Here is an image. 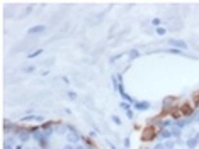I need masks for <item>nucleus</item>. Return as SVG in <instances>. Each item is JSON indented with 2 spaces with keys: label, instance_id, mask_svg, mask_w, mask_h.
<instances>
[{
  "label": "nucleus",
  "instance_id": "obj_20",
  "mask_svg": "<svg viewBox=\"0 0 199 149\" xmlns=\"http://www.w3.org/2000/svg\"><path fill=\"white\" fill-rule=\"evenodd\" d=\"M155 32H157L158 36H165V34H167V31H165V27H157V29H155Z\"/></svg>",
  "mask_w": 199,
  "mask_h": 149
},
{
  "label": "nucleus",
  "instance_id": "obj_14",
  "mask_svg": "<svg viewBox=\"0 0 199 149\" xmlns=\"http://www.w3.org/2000/svg\"><path fill=\"white\" fill-rule=\"evenodd\" d=\"M67 97H68V98H70V100H79V95H77V93H75V91H72V90H68V91H67Z\"/></svg>",
  "mask_w": 199,
  "mask_h": 149
},
{
  "label": "nucleus",
  "instance_id": "obj_4",
  "mask_svg": "<svg viewBox=\"0 0 199 149\" xmlns=\"http://www.w3.org/2000/svg\"><path fill=\"white\" fill-rule=\"evenodd\" d=\"M16 134H17V137H19L21 142H27V141L32 137V131H26V129H22V131H16Z\"/></svg>",
  "mask_w": 199,
  "mask_h": 149
},
{
  "label": "nucleus",
  "instance_id": "obj_31",
  "mask_svg": "<svg viewBox=\"0 0 199 149\" xmlns=\"http://www.w3.org/2000/svg\"><path fill=\"white\" fill-rule=\"evenodd\" d=\"M26 149H36V148H26Z\"/></svg>",
  "mask_w": 199,
  "mask_h": 149
},
{
  "label": "nucleus",
  "instance_id": "obj_6",
  "mask_svg": "<svg viewBox=\"0 0 199 149\" xmlns=\"http://www.w3.org/2000/svg\"><path fill=\"white\" fill-rule=\"evenodd\" d=\"M135 110H138V112H145V110H148V108H150V102H147V100H140V102H136V103H135Z\"/></svg>",
  "mask_w": 199,
  "mask_h": 149
},
{
  "label": "nucleus",
  "instance_id": "obj_26",
  "mask_svg": "<svg viewBox=\"0 0 199 149\" xmlns=\"http://www.w3.org/2000/svg\"><path fill=\"white\" fill-rule=\"evenodd\" d=\"M16 149H26V148H24V144L22 142H19V144H16Z\"/></svg>",
  "mask_w": 199,
  "mask_h": 149
},
{
  "label": "nucleus",
  "instance_id": "obj_13",
  "mask_svg": "<svg viewBox=\"0 0 199 149\" xmlns=\"http://www.w3.org/2000/svg\"><path fill=\"white\" fill-rule=\"evenodd\" d=\"M138 56H140V51H138V49H131L129 53H128V58H129V61H135Z\"/></svg>",
  "mask_w": 199,
  "mask_h": 149
},
{
  "label": "nucleus",
  "instance_id": "obj_19",
  "mask_svg": "<svg viewBox=\"0 0 199 149\" xmlns=\"http://www.w3.org/2000/svg\"><path fill=\"white\" fill-rule=\"evenodd\" d=\"M121 56H124V53H117V54H114V56H111L109 63H116V59H119Z\"/></svg>",
  "mask_w": 199,
  "mask_h": 149
},
{
  "label": "nucleus",
  "instance_id": "obj_12",
  "mask_svg": "<svg viewBox=\"0 0 199 149\" xmlns=\"http://www.w3.org/2000/svg\"><path fill=\"white\" fill-rule=\"evenodd\" d=\"M162 53H168V54H180V56H186V53H184V51H180V49H175V48L162 49Z\"/></svg>",
  "mask_w": 199,
  "mask_h": 149
},
{
  "label": "nucleus",
  "instance_id": "obj_15",
  "mask_svg": "<svg viewBox=\"0 0 199 149\" xmlns=\"http://www.w3.org/2000/svg\"><path fill=\"white\" fill-rule=\"evenodd\" d=\"M180 136H182V131L180 129H172V137H175V139H180Z\"/></svg>",
  "mask_w": 199,
  "mask_h": 149
},
{
  "label": "nucleus",
  "instance_id": "obj_8",
  "mask_svg": "<svg viewBox=\"0 0 199 149\" xmlns=\"http://www.w3.org/2000/svg\"><path fill=\"white\" fill-rule=\"evenodd\" d=\"M21 120L22 122H43L44 119H43L41 115H24Z\"/></svg>",
  "mask_w": 199,
  "mask_h": 149
},
{
  "label": "nucleus",
  "instance_id": "obj_29",
  "mask_svg": "<svg viewBox=\"0 0 199 149\" xmlns=\"http://www.w3.org/2000/svg\"><path fill=\"white\" fill-rule=\"evenodd\" d=\"M75 149H85L84 146H80V144H77V146H75Z\"/></svg>",
  "mask_w": 199,
  "mask_h": 149
},
{
  "label": "nucleus",
  "instance_id": "obj_16",
  "mask_svg": "<svg viewBox=\"0 0 199 149\" xmlns=\"http://www.w3.org/2000/svg\"><path fill=\"white\" fill-rule=\"evenodd\" d=\"M34 71H36V66H34V64H29V66H24V73H34Z\"/></svg>",
  "mask_w": 199,
  "mask_h": 149
},
{
  "label": "nucleus",
  "instance_id": "obj_7",
  "mask_svg": "<svg viewBox=\"0 0 199 149\" xmlns=\"http://www.w3.org/2000/svg\"><path fill=\"white\" fill-rule=\"evenodd\" d=\"M119 107H121V110L126 112L128 119H133V117H135V115H133V110H131V105L128 103V102H119Z\"/></svg>",
  "mask_w": 199,
  "mask_h": 149
},
{
  "label": "nucleus",
  "instance_id": "obj_22",
  "mask_svg": "<svg viewBox=\"0 0 199 149\" xmlns=\"http://www.w3.org/2000/svg\"><path fill=\"white\" fill-rule=\"evenodd\" d=\"M175 144L177 142H174V141H167V142H165V149H174L175 148Z\"/></svg>",
  "mask_w": 199,
  "mask_h": 149
},
{
  "label": "nucleus",
  "instance_id": "obj_10",
  "mask_svg": "<svg viewBox=\"0 0 199 149\" xmlns=\"http://www.w3.org/2000/svg\"><path fill=\"white\" fill-rule=\"evenodd\" d=\"M198 144H199V141L196 137H191V139H187V141H186L187 149H196V148H198Z\"/></svg>",
  "mask_w": 199,
  "mask_h": 149
},
{
  "label": "nucleus",
  "instance_id": "obj_25",
  "mask_svg": "<svg viewBox=\"0 0 199 149\" xmlns=\"http://www.w3.org/2000/svg\"><path fill=\"white\" fill-rule=\"evenodd\" d=\"M4 149H14V148H12V144H9V142H4Z\"/></svg>",
  "mask_w": 199,
  "mask_h": 149
},
{
  "label": "nucleus",
  "instance_id": "obj_24",
  "mask_svg": "<svg viewBox=\"0 0 199 149\" xmlns=\"http://www.w3.org/2000/svg\"><path fill=\"white\" fill-rule=\"evenodd\" d=\"M153 149H165V144H162V142H157Z\"/></svg>",
  "mask_w": 199,
  "mask_h": 149
},
{
  "label": "nucleus",
  "instance_id": "obj_1",
  "mask_svg": "<svg viewBox=\"0 0 199 149\" xmlns=\"http://www.w3.org/2000/svg\"><path fill=\"white\" fill-rule=\"evenodd\" d=\"M32 137L37 141L39 149H49V139L43 132V129H32Z\"/></svg>",
  "mask_w": 199,
  "mask_h": 149
},
{
  "label": "nucleus",
  "instance_id": "obj_28",
  "mask_svg": "<svg viewBox=\"0 0 199 149\" xmlns=\"http://www.w3.org/2000/svg\"><path fill=\"white\" fill-rule=\"evenodd\" d=\"M48 74H49V71H48V69H44V71H41V76H48Z\"/></svg>",
  "mask_w": 199,
  "mask_h": 149
},
{
  "label": "nucleus",
  "instance_id": "obj_18",
  "mask_svg": "<svg viewBox=\"0 0 199 149\" xmlns=\"http://www.w3.org/2000/svg\"><path fill=\"white\" fill-rule=\"evenodd\" d=\"M158 125H160V129H165V127H168V125H172V120H162Z\"/></svg>",
  "mask_w": 199,
  "mask_h": 149
},
{
  "label": "nucleus",
  "instance_id": "obj_5",
  "mask_svg": "<svg viewBox=\"0 0 199 149\" xmlns=\"http://www.w3.org/2000/svg\"><path fill=\"white\" fill-rule=\"evenodd\" d=\"M46 31V26H43V24H37V26H32L27 29V34L29 36H37V34H43V32Z\"/></svg>",
  "mask_w": 199,
  "mask_h": 149
},
{
  "label": "nucleus",
  "instance_id": "obj_30",
  "mask_svg": "<svg viewBox=\"0 0 199 149\" xmlns=\"http://www.w3.org/2000/svg\"><path fill=\"white\" fill-rule=\"evenodd\" d=\"M194 137H196V139H198V141H199V132H198V134H196V136H194Z\"/></svg>",
  "mask_w": 199,
  "mask_h": 149
},
{
  "label": "nucleus",
  "instance_id": "obj_32",
  "mask_svg": "<svg viewBox=\"0 0 199 149\" xmlns=\"http://www.w3.org/2000/svg\"><path fill=\"white\" fill-rule=\"evenodd\" d=\"M186 149H187V148H186Z\"/></svg>",
  "mask_w": 199,
  "mask_h": 149
},
{
  "label": "nucleus",
  "instance_id": "obj_3",
  "mask_svg": "<svg viewBox=\"0 0 199 149\" xmlns=\"http://www.w3.org/2000/svg\"><path fill=\"white\" fill-rule=\"evenodd\" d=\"M168 44H170V46H174L175 49H180V51H184V49H189L187 43H186L184 39H175V37H172V39H168Z\"/></svg>",
  "mask_w": 199,
  "mask_h": 149
},
{
  "label": "nucleus",
  "instance_id": "obj_27",
  "mask_svg": "<svg viewBox=\"0 0 199 149\" xmlns=\"http://www.w3.org/2000/svg\"><path fill=\"white\" fill-rule=\"evenodd\" d=\"M63 149H75V146H73V144H67Z\"/></svg>",
  "mask_w": 199,
  "mask_h": 149
},
{
  "label": "nucleus",
  "instance_id": "obj_9",
  "mask_svg": "<svg viewBox=\"0 0 199 149\" xmlns=\"http://www.w3.org/2000/svg\"><path fill=\"white\" fill-rule=\"evenodd\" d=\"M43 132L46 134V137L49 139L55 134V129H53V122H46L44 124V127H43Z\"/></svg>",
  "mask_w": 199,
  "mask_h": 149
},
{
  "label": "nucleus",
  "instance_id": "obj_23",
  "mask_svg": "<svg viewBox=\"0 0 199 149\" xmlns=\"http://www.w3.org/2000/svg\"><path fill=\"white\" fill-rule=\"evenodd\" d=\"M111 120H112L116 125H121V119L117 117V115H111Z\"/></svg>",
  "mask_w": 199,
  "mask_h": 149
},
{
  "label": "nucleus",
  "instance_id": "obj_2",
  "mask_svg": "<svg viewBox=\"0 0 199 149\" xmlns=\"http://www.w3.org/2000/svg\"><path fill=\"white\" fill-rule=\"evenodd\" d=\"M67 142H68V144H73V146L80 142V134L77 132L75 129H72V127L68 129V134H67Z\"/></svg>",
  "mask_w": 199,
  "mask_h": 149
},
{
  "label": "nucleus",
  "instance_id": "obj_11",
  "mask_svg": "<svg viewBox=\"0 0 199 149\" xmlns=\"http://www.w3.org/2000/svg\"><path fill=\"white\" fill-rule=\"evenodd\" d=\"M158 137H160V139H168V137H172V131H167V129H160V131H158Z\"/></svg>",
  "mask_w": 199,
  "mask_h": 149
},
{
  "label": "nucleus",
  "instance_id": "obj_21",
  "mask_svg": "<svg viewBox=\"0 0 199 149\" xmlns=\"http://www.w3.org/2000/svg\"><path fill=\"white\" fill-rule=\"evenodd\" d=\"M152 24L155 27H160V24H162V19L160 17H155V19H152Z\"/></svg>",
  "mask_w": 199,
  "mask_h": 149
},
{
  "label": "nucleus",
  "instance_id": "obj_17",
  "mask_svg": "<svg viewBox=\"0 0 199 149\" xmlns=\"http://www.w3.org/2000/svg\"><path fill=\"white\" fill-rule=\"evenodd\" d=\"M39 54H43V49H36V51H32V53L27 54V58H36V56H39Z\"/></svg>",
  "mask_w": 199,
  "mask_h": 149
}]
</instances>
